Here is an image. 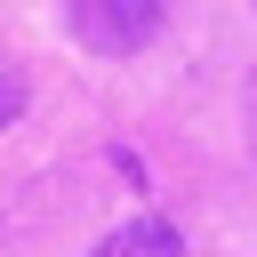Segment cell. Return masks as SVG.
Wrapping results in <instances>:
<instances>
[{
    "mask_svg": "<svg viewBox=\"0 0 257 257\" xmlns=\"http://www.w3.org/2000/svg\"><path fill=\"white\" fill-rule=\"evenodd\" d=\"M16 112H24V80H16V72H8V64H0V128H8V120H16Z\"/></svg>",
    "mask_w": 257,
    "mask_h": 257,
    "instance_id": "obj_3",
    "label": "cell"
},
{
    "mask_svg": "<svg viewBox=\"0 0 257 257\" xmlns=\"http://www.w3.org/2000/svg\"><path fill=\"white\" fill-rule=\"evenodd\" d=\"M64 16H72V40H80V48H96V56H137V48L161 40L169 0H64Z\"/></svg>",
    "mask_w": 257,
    "mask_h": 257,
    "instance_id": "obj_1",
    "label": "cell"
},
{
    "mask_svg": "<svg viewBox=\"0 0 257 257\" xmlns=\"http://www.w3.org/2000/svg\"><path fill=\"white\" fill-rule=\"evenodd\" d=\"M88 257H185V233H177L169 217H128V225H112Z\"/></svg>",
    "mask_w": 257,
    "mask_h": 257,
    "instance_id": "obj_2",
    "label": "cell"
},
{
    "mask_svg": "<svg viewBox=\"0 0 257 257\" xmlns=\"http://www.w3.org/2000/svg\"><path fill=\"white\" fill-rule=\"evenodd\" d=\"M249 153H257V80H249Z\"/></svg>",
    "mask_w": 257,
    "mask_h": 257,
    "instance_id": "obj_4",
    "label": "cell"
}]
</instances>
